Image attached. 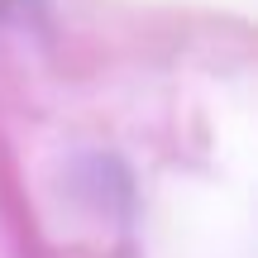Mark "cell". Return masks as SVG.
<instances>
[{
	"mask_svg": "<svg viewBox=\"0 0 258 258\" xmlns=\"http://www.w3.org/2000/svg\"><path fill=\"white\" fill-rule=\"evenodd\" d=\"M24 0H0V15H10V10H19Z\"/></svg>",
	"mask_w": 258,
	"mask_h": 258,
	"instance_id": "obj_1",
	"label": "cell"
}]
</instances>
